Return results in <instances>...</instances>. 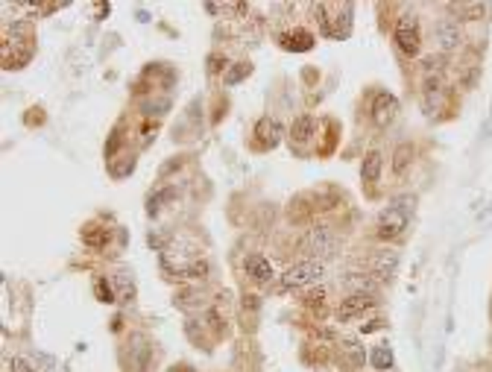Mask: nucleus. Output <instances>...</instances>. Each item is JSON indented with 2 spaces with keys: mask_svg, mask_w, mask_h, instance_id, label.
Listing matches in <instances>:
<instances>
[{
  "mask_svg": "<svg viewBox=\"0 0 492 372\" xmlns=\"http://www.w3.org/2000/svg\"><path fill=\"white\" fill-rule=\"evenodd\" d=\"M410 214H413V205L410 200H401V203H392L390 208H384L378 217V238L381 241H396L401 238L410 226Z\"/></svg>",
  "mask_w": 492,
  "mask_h": 372,
  "instance_id": "nucleus-1",
  "label": "nucleus"
},
{
  "mask_svg": "<svg viewBox=\"0 0 492 372\" xmlns=\"http://www.w3.org/2000/svg\"><path fill=\"white\" fill-rule=\"evenodd\" d=\"M196 261H200V250H196L193 243H188V241H173L167 246V250L162 252V264H164V270H170V272H182V279H184V272H188Z\"/></svg>",
  "mask_w": 492,
  "mask_h": 372,
  "instance_id": "nucleus-2",
  "label": "nucleus"
},
{
  "mask_svg": "<svg viewBox=\"0 0 492 372\" xmlns=\"http://www.w3.org/2000/svg\"><path fill=\"white\" fill-rule=\"evenodd\" d=\"M302 252L308 258H319V261H323V258H331L337 252V234L328 226H314L302 238Z\"/></svg>",
  "mask_w": 492,
  "mask_h": 372,
  "instance_id": "nucleus-3",
  "label": "nucleus"
},
{
  "mask_svg": "<svg viewBox=\"0 0 492 372\" xmlns=\"http://www.w3.org/2000/svg\"><path fill=\"white\" fill-rule=\"evenodd\" d=\"M323 272H325L323 261H302L281 276L278 290H296V288H308V284H316L319 279H323Z\"/></svg>",
  "mask_w": 492,
  "mask_h": 372,
  "instance_id": "nucleus-4",
  "label": "nucleus"
},
{
  "mask_svg": "<svg viewBox=\"0 0 492 372\" xmlns=\"http://www.w3.org/2000/svg\"><path fill=\"white\" fill-rule=\"evenodd\" d=\"M396 44L404 56L419 53V24L413 15H401V21L396 24Z\"/></svg>",
  "mask_w": 492,
  "mask_h": 372,
  "instance_id": "nucleus-5",
  "label": "nucleus"
},
{
  "mask_svg": "<svg viewBox=\"0 0 492 372\" xmlns=\"http://www.w3.org/2000/svg\"><path fill=\"white\" fill-rule=\"evenodd\" d=\"M434 39H437V47L442 53H451V50H457V47L463 44V30H460V24L454 18H446V21H439L434 27Z\"/></svg>",
  "mask_w": 492,
  "mask_h": 372,
  "instance_id": "nucleus-6",
  "label": "nucleus"
},
{
  "mask_svg": "<svg viewBox=\"0 0 492 372\" xmlns=\"http://www.w3.org/2000/svg\"><path fill=\"white\" fill-rule=\"evenodd\" d=\"M396 115H399V100L392 94H387V91H381L375 100H372V123L375 127H390L392 120H396Z\"/></svg>",
  "mask_w": 492,
  "mask_h": 372,
  "instance_id": "nucleus-7",
  "label": "nucleus"
},
{
  "mask_svg": "<svg viewBox=\"0 0 492 372\" xmlns=\"http://www.w3.org/2000/svg\"><path fill=\"white\" fill-rule=\"evenodd\" d=\"M396 267H399V252L396 250L378 252L372 258V276H375V281H390L392 272H396Z\"/></svg>",
  "mask_w": 492,
  "mask_h": 372,
  "instance_id": "nucleus-8",
  "label": "nucleus"
},
{
  "mask_svg": "<svg viewBox=\"0 0 492 372\" xmlns=\"http://www.w3.org/2000/svg\"><path fill=\"white\" fill-rule=\"evenodd\" d=\"M278 41L290 53H308L314 47V35L308 32V30H287V32L278 35Z\"/></svg>",
  "mask_w": 492,
  "mask_h": 372,
  "instance_id": "nucleus-9",
  "label": "nucleus"
},
{
  "mask_svg": "<svg viewBox=\"0 0 492 372\" xmlns=\"http://www.w3.org/2000/svg\"><path fill=\"white\" fill-rule=\"evenodd\" d=\"M349 32H352V3L340 6V12H337L334 18H331V24H328L325 35H328V39L343 41V39H349Z\"/></svg>",
  "mask_w": 492,
  "mask_h": 372,
  "instance_id": "nucleus-10",
  "label": "nucleus"
},
{
  "mask_svg": "<svg viewBox=\"0 0 492 372\" xmlns=\"http://www.w3.org/2000/svg\"><path fill=\"white\" fill-rule=\"evenodd\" d=\"M378 299L375 296H363V293H352L349 299H343L340 302V311H337V317L340 319H352V317H358V314H363L366 308H372Z\"/></svg>",
  "mask_w": 492,
  "mask_h": 372,
  "instance_id": "nucleus-11",
  "label": "nucleus"
},
{
  "mask_svg": "<svg viewBox=\"0 0 492 372\" xmlns=\"http://www.w3.org/2000/svg\"><path fill=\"white\" fill-rule=\"evenodd\" d=\"M246 272L255 279V281H269L273 279V264L267 261V258H261V255H249L246 258Z\"/></svg>",
  "mask_w": 492,
  "mask_h": 372,
  "instance_id": "nucleus-12",
  "label": "nucleus"
},
{
  "mask_svg": "<svg viewBox=\"0 0 492 372\" xmlns=\"http://www.w3.org/2000/svg\"><path fill=\"white\" fill-rule=\"evenodd\" d=\"M146 364H150V343L138 334L132 337V372H146Z\"/></svg>",
  "mask_w": 492,
  "mask_h": 372,
  "instance_id": "nucleus-13",
  "label": "nucleus"
},
{
  "mask_svg": "<svg viewBox=\"0 0 492 372\" xmlns=\"http://www.w3.org/2000/svg\"><path fill=\"white\" fill-rule=\"evenodd\" d=\"M346 288H352L354 293H363V296H375L378 281L372 276H363V272H352V276H346Z\"/></svg>",
  "mask_w": 492,
  "mask_h": 372,
  "instance_id": "nucleus-14",
  "label": "nucleus"
},
{
  "mask_svg": "<svg viewBox=\"0 0 492 372\" xmlns=\"http://www.w3.org/2000/svg\"><path fill=\"white\" fill-rule=\"evenodd\" d=\"M112 238V229H103V226H85L82 229V243L91 246V250H103Z\"/></svg>",
  "mask_w": 492,
  "mask_h": 372,
  "instance_id": "nucleus-15",
  "label": "nucleus"
},
{
  "mask_svg": "<svg viewBox=\"0 0 492 372\" xmlns=\"http://www.w3.org/2000/svg\"><path fill=\"white\" fill-rule=\"evenodd\" d=\"M255 135H261L264 147H276V144H278V138H281V127H278V120L261 118V120H258V127H255Z\"/></svg>",
  "mask_w": 492,
  "mask_h": 372,
  "instance_id": "nucleus-16",
  "label": "nucleus"
},
{
  "mask_svg": "<svg viewBox=\"0 0 492 372\" xmlns=\"http://www.w3.org/2000/svg\"><path fill=\"white\" fill-rule=\"evenodd\" d=\"M378 176H381V153L372 150V153H366L363 165H361V179H363L366 185H375Z\"/></svg>",
  "mask_w": 492,
  "mask_h": 372,
  "instance_id": "nucleus-17",
  "label": "nucleus"
},
{
  "mask_svg": "<svg viewBox=\"0 0 492 372\" xmlns=\"http://www.w3.org/2000/svg\"><path fill=\"white\" fill-rule=\"evenodd\" d=\"M314 132H316V120L305 115V118H296V120H293L290 138H293V141H308V138H314Z\"/></svg>",
  "mask_w": 492,
  "mask_h": 372,
  "instance_id": "nucleus-18",
  "label": "nucleus"
},
{
  "mask_svg": "<svg viewBox=\"0 0 492 372\" xmlns=\"http://www.w3.org/2000/svg\"><path fill=\"white\" fill-rule=\"evenodd\" d=\"M413 144H399L396 147V153H392V173H404L410 167V161H413Z\"/></svg>",
  "mask_w": 492,
  "mask_h": 372,
  "instance_id": "nucleus-19",
  "label": "nucleus"
},
{
  "mask_svg": "<svg viewBox=\"0 0 492 372\" xmlns=\"http://www.w3.org/2000/svg\"><path fill=\"white\" fill-rule=\"evenodd\" d=\"M451 12H457L466 21H477L486 15V6L484 3H451Z\"/></svg>",
  "mask_w": 492,
  "mask_h": 372,
  "instance_id": "nucleus-20",
  "label": "nucleus"
},
{
  "mask_svg": "<svg viewBox=\"0 0 492 372\" xmlns=\"http://www.w3.org/2000/svg\"><path fill=\"white\" fill-rule=\"evenodd\" d=\"M176 196V188H164V191H158V194H153L150 200H146V214L150 217H155L158 212H162V203H167V200H173Z\"/></svg>",
  "mask_w": 492,
  "mask_h": 372,
  "instance_id": "nucleus-21",
  "label": "nucleus"
},
{
  "mask_svg": "<svg viewBox=\"0 0 492 372\" xmlns=\"http://www.w3.org/2000/svg\"><path fill=\"white\" fill-rule=\"evenodd\" d=\"M369 364H372V369H392V352L387 346H375L369 355Z\"/></svg>",
  "mask_w": 492,
  "mask_h": 372,
  "instance_id": "nucleus-22",
  "label": "nucleus"
},
{
  "mask_svg": "<svg viewBox=\"0 0 492 372\" xmlns=\"http://www.w3.org/2000/svg\"><path fill=\"white\" fill-rule=\"evenodd\" d=\"M252 73V65L249 62H235L229 71H226V85H238V82H243L246 77Z\"/></svg>",
  "mask_w": 492,
  "mask_h": 372,
  "instance_id": "nucleus-23",
  "label": "nucleus"
},
{
  "mask_svg": "<svg viewBox=\"0 0 492 372\" xmlns=\"http://www.w3.org/2000/svg\"><path fill=\"white\" fill-rule=\"evenodd\" d=\"M343 355H346L354 366H363L366 364V352L361 349L358 340H343Z\"/></svg>",
  "mask_w": 492,
  "mask_h": 372,
  "instance_id": "nucleus-24",
  "label": "nucleus"
},
{
  "mask_svg": "<svg viewBox=\"0 0 492 372\" xmlns=\"http://www.w3.org/2000/svg\"><path fill=\"white\" fill-rule=\"evenodd\" d=\"M115 284H117V290H120V299H117V302H129L132 296H135V284L126 279V272L115 276Z\"/></svg>",
  "mask_w": 492,
  "mask_h": 372,
  "instance_id": "nucleus-25",
  "label": "nucleus"
},
{
  "mask_svg": "<svg viewBox=\"0 0 492 372\" xmlns=\"http://www.w3.org/2000/svg\"><path fill=\"white\" fill-rule=\"evenodd\" d=\"M97 296H100V302H117V293H115L112 284H108V279L97 281Z\"/></svg>",
  "mask_w": 492,
  "mask_h": 372,
  "instance_id": "nucleus-26",
  "label": "nucleus"
},
{
  "mask_svg": "<svg viewBox=\"0 0 492 372\" xmlns=\"http://www.w3.org/2000/svg\"><path fill=\"white\" fill-rule=\"evenodd\" d=\"M176 305H179V308H196V305H202V302H200V293L184 290V293L176 296Z\"/></svg>",
  "mask_w": 492,
  "mask_h": 372,
  "instance_id": "nucleus-27",
  "label": "nucleus"
},
{
  "mask_svg": "<svg viewBox=\"0 0 492 372\" xmlns=\"http://www.w3.org/2000/svg\"><path fill=\"white\" fill-rule=\"evenodd\" d=\"M120 144H123V135H120V129H115L112 138H108V144H106V158H115V153L120 150Z\"/></svg>",
  "mask_w": 492,
  "mask_h": 372,
  "instance_id": "nucleus-28",
  "label": "nucleus"
},
{
  "mask_svg": "<svg viewBox=\"0 0 492 372\" xmlns=\"http://www.w3.org/2000/svg\"><path fill=\"white\" fill-rule=\"evenodd\" d=\"M226 65H229L226 56H220V53H211V56H208V73H220Z\"/></svg>",
  "mask_w": 492,
  "mask_h": 372,
  "instance_id": "nucleus-29",
  "label": "nucleus"
},
{
  "mask_svg": "<svg viewBox=\"0 0 492 372\" xmlns=\"http://www.w3.org/2000/svg\"><path fill=\"white\" fill-rule=\"evenodd\" d=\"M9 372H39V369H35L30 361H23V357H12Z\"/></svg>",
  "mask_w": 492,
  "mask_h": 372,
  "instance_id": "nucleus-30",
  "label": "nucleus"
},
{
  "mask_svg": "<svg viewBox=\"0 0 492 372\" xmlns=\"http://www.w3.org/2000/svg\"><path fill=\"white\" fill-rule=\"evenodd\" d=\"M132 170H135V158H126L120 167H112V176L123 179V176H126V173H132Z\"/></svg>",
  "mask_w": 492,
  "mask_h": 372,
  "instance_id": "nucleus-31",
  "label": "nucleus"
},
{
  "mask_svg": "<svg viewBox=\"0 0 492 372\" xmlns=\"http://www.w3.org/2000/svg\"><path fill=\"white\" fill-rule=\"evenodd\" d=\"M375 328H384V319H372V322H369V326H363L361 331L366 334V331H375Z\"/></svg>",
  "mask_w": 492,
  "mask_h": 372,
  "instance_id": "nucleus-32",
  "label": "nucleus"
},
{
  "mask_svg": "<svg viewBox=\"0 0 492 372\" xmlns=\"http://www.w3.org/2000/svg\"><path fill=\"white\" fill-rule=\"evenodd\" d=\"M106 12H108V3H97V6H94V18L100 21V18L106 15Z\"/></svg>",
  "mask_w": 492,
  "mask_h": 372,
  "instance_id": "nucleus-33",
  "label": "nucleus"
},
{
  "mask_svg": "<svg viewBox=\"0 0 492 372\" xmlns=\"http://www.w3.org/2000/svg\"><path fill=\"white\" fill-rule=\"evenodd\" d=\"M170 372H196V369H193V366H184V364H182V366H173Z\"/></svg>",
  "mask_w": 492,
  "mask_h": 372,
  "instance_id": "nucleus-34",
  "label": "nucleus"
}]
</instances>
